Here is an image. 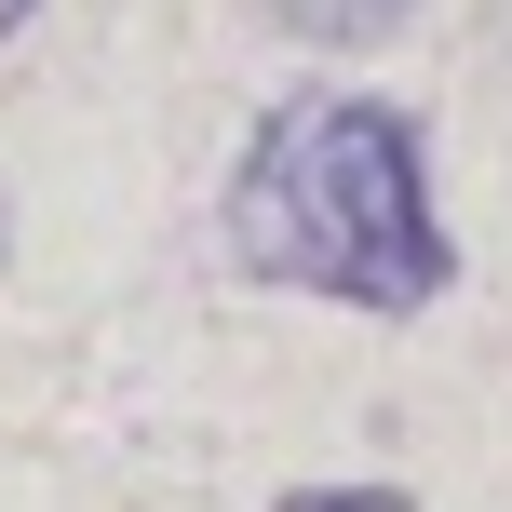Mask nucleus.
<instances>
[{
	"label": "nucleus",
	"mask_w": 512,
	"mask_h": 512,
	"mask_svg": "<svg viewBox=\"0 0 512 512\" xmlns=\"http://www.w3.org/2000/svg\"><path fill=\"white\" fill-rule=\"evenodd\" d=\"M270 512H418L405 486H283Z\"/></svg>",
	"instance_id": "obj_3"
},
{
	"label": "nucleus",
	"mask_w": 512,
	"mask_h": 512,
	"mask_svg": "<svg viewBox=\"0 0 512 512\" xmlns=\"http://www.w3.org/2000/svg\"><path fill=\"white\" fill-rule=\"evenodd\" d=\"M27 14H41V0H0V41H14V27H27Z\"/></svg>",
	"instance_id": "obj_4"
},
{
	"label": "nucleus",
	"mask_w": 512,
	"mask_h": 512,
	"mask_svg": "<svg viewBox=\"0 0 512 512\" xmlns=\"http://www.w3.org/2000/svg\"><path fill=\"white\" fill-rule=\"evenodd\" d=\"M216 230L243 283L364 310V324H418L459 283L432 122L405 95H283L216 189Z\"/></svg>",
	"instance_id": "obj_1"
},
{
	"label": "nucleus",
	"mask_w": 512,
	"mask_h": 512,
	"mask_svg": "<svg viewBox=\"0 0 512 512\" xmlns=\"http://www.w3.org/2000/svg\"><path fill=\"white\" fill-rule=\"evenodd\" d=\"M256 14H270L283 41H324V54H364V41H391V27H405L418 0H256Z\"/></svg>",
	"instance_id": "obj_2"
}]
</instances>
